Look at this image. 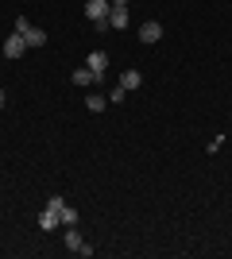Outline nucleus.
Listing matches in <instances>:
<instances>
[{
  "instance_id": "obj_10",
  "label": "nucleus",
  "mask_w": 232,
  "mask_h": 259,
  "mask_svg": "<svg viewBox=\"0 0 232 259\" xmlns=\"http://www.w3.org/2000/svg\"><path fill=\"white\" fill-rule=\"evenodd\" d=\"M105 105H109V97H105V93H85V108H89V112H101Z\"/></svg>"
},
{
  "instance_id": "obj_15",
  "label": "nucleus",
  "mask_w": 232,
  "mask_h": 259,
  "mask_svg": "<svg viewBox=\"0 0 232 259\" xmlns=\"http://www.w3.org/2000/svg\"><path fill=\"white\" fill-rule=\"evenodd\" d=\"M4 101H8V93H4V89H0V108H4Z\"/></svg>"
},
{
  "instance_id": "obj_6",
  "label": "nucleus",
  "mask_w": 232,
  "mask_h": 259,
  "mask_svg": "<svg viewBox=\"0 0 232 259\" xmlns=\"http://www.w3.org/2000/svg\"><path fill=\"white\" fill-rule=\"evenodd\" d=\"M85 66L93 70V74H105V70H109V54H105V51H89L85 54Z\"/></svg>"
},
{
  "instance_id": "obj_13",
  "label": "nucleus",
  "mask_w": 232,
  "mask_h": 259,
  "mask_svg": "<svg viewBox=\"0 0 232 259\" xmlns=\"http://www.w3.org/2000/svg\"><path fill=\"white\" fill-rule=\"evenodd\" d=\"M62 205H66V197H62V194H51V197H47V209H55V213H62Z\"/></svg>"
},
{
  "instance_id": "obj_4",
  "label": "nucleus",
  "mask_w": 232,
  "mask_h": 259,
  "mask_svg": "<svg viewBox=\"0 0 232 259\" xmlns=\"http://www.w3.org/2000/svg\"><path fill=\"white\" fill-rule=\"evenodd\" d=\"M163 39V23L159 20H144L140 23V43H159Z\"/></svg>"
},
{
  "instance_id": "obj_14",
  "label": "nucleus",
  "mask_w": 232,
  "mask_h": 259,
  "mask_svg": "<svg viewBox=\"0 0 232 259\" xmlns=\"http://www.w3.org/2000/svg\"><path fill=\"white\" fill-rule=\"evenodd\" d=\"M128 4H132V0H112V8H128Z\"/></svg>"
},
{
  "instance_id": "obj_8",
  "label": "nucleus",
  "mask_w": 232,
  "mask_h": 259,
  "mask_svg": "<svg viewBox=\"0 0 232 259\" xmlns=\"http://www.w3.org/2000/svg\"><path fill=\"white\" fill-rule=\"evenodd\" d=\"M120 85L128 89V93H132V89H140V85H144V74H140V70H124V74H120Z\"/></svg>"
},
{
  "instance_id": "obj_1",
  "label": "nucleus",
  "mask_w": 232,
  "mask_h": 259,
  "mask_svg": "<svg viewBox=\"0 0 232 259\" xmlns=\"http://www.w3.org/2000/svg\"><path fill=\"white\" fill-rule=\"evenodd\" d=\"M62 244H66V251H70V255H93V248H89V244H85V240H81V232H77V225H70L66 228V236H62Z\"/></svg>"
},
{
  "instance_id": "obj_12",
  "label": "nucleus",
  "mask_w": 232,
  "mask_h": 259,
  "mask_svg": "<svg viewBox=\"0 0 232 259\" xmlns=\"http://www.w3.org/2000/svg\"><path fill=\"white\" fill-rule=\"evenodd\" d=\"M58 221H62V225H66V228H70V225H77V209H74V205H62V213H58Z\"/></svg>"
},
{
  "instance_id": "obj_11",
  "label": "nucleus",
  "mask_w": 232,
  "mask_h": 259,
  "mask_svg": "<svg viewBox=\"0 0 232 259\" xmlns=\"http://www.w3.org/2000/svg\"><path fill=\"white\" fill-rule=\"evenodd\" d=\"M105 97H109V105H120V101H124V97H128V89H124V85H120V81H116V85H112V89H109V93H105Z\"/></svg>"
},
{
  "instance_id": "obj_3",
  "label": "nucleus",
  "mask_w": 232,
  "mask_h": 259,
  "mask_svg": "<svg viewBox=\"0 0 232 259\" xmlns=\"http://www.w3.org/2000/svg\"><path fill=\"white\" fill-rule=\"evenodd\" d=\"M23 51H27L23 35H20V31H12L8 39H4V58H12V62H16V58H23Z\"/></svg>"
},
{
  "instance_id": "obj_9",
  "label": "nucleus",
  "mask_w": 232,
  "mask_h": 259,
  "mask_svg": "<svg viewBox=\"0 0 232 259\" xmlns=\"http://www.w3.org/2000/svg\"><path fill=\"white\" fill-rule=\"evenodd\" d=\"M55 225H62V221H58V213L43 205V213H39V228H43V232H55Z\"/></svg>"
},
{
  "instance_id": "obj_2",
  "label": "nucleus",
  "mask_w": 232,
  "mask_h": 259,
  "mask_svg": "<svg viewBox=\"0 0 232 259\" xmlns=\"http://www.w3.org/2000/svg\"><path fill=\"white\" fill-rule=\"evenodd\" d=\"M16 31L23 35V43H27V47H43L47 43V31H43V27H35V23H27L23 16L16 20Z\"/></svg>"
},
{
  "instance_id": "obj_7",
  "label": "nucleus",
  "mask_w": 232,
  "mask_h": 259,
  "mask_svg": "<svg viewBox=\"0 0 232 259\" xmlns=\"http://www.w3.org/2000/svg\"><path fill=\"white\" fill-rule=\"evenodd\" d=\"M132 23V16H128V8H112L109 12V31H124Z\"/></svg>"
},
{
  "instance_id": "obj_5",
  "label": "nucleus",
  "mask_w": 232,
  "mask_h": 259,
  "mask_svg": "<svg viewBox=\"0 0 232 259\" xmlns=\"http://www.w3.org/2000/svg\"><path fill=\"white\" fill-rule=\"evenodd\" d=\"M101 81H105V74H93L89 66L74 70V85H81V89H89V85H101Z\"/></svg>"
}]
</instances>
